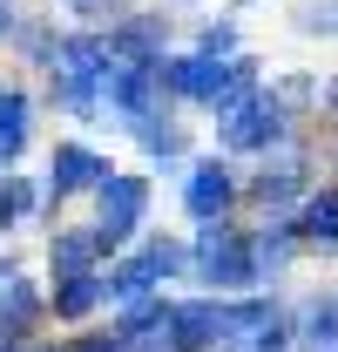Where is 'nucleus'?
I'll return each mask as SVG.
<instances>
[]
</instances>
